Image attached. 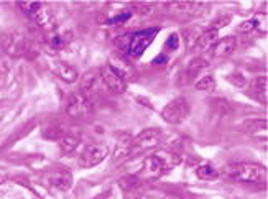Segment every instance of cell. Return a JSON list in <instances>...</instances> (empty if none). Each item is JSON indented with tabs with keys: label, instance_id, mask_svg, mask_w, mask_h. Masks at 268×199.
I'll list each match as a JSON object with an SVG mask.
<instances>
[{
	"label": "cell",
	"instance_id": "1",
	"mask_svg": "<svg viewBox=\"0 0 268 199\" xmlns=\"http://www.w3.org/2000/svg\"><path fill=\"white\" fill-rule=\"evenodd\" d=\"M179 162H181V158H179V155H176L174 152L160 150V152L150 155V157L145 160L143 167H141V170L138 171L136 178H138V181L156 180L165 175L166 171L178 167Z\"/></svg>",
	"mask_w": 268,
	"mask_h": 199
},
{
	"label": "cell",
	"instance_id": "2",
	"mask_svg": "<svg viewBox=\"0 0 268 199\" xmlns=\"http://www.w3.org/2000/svg\"><path fill=\"white\" fill-rule=\"evenodd\" d=\"M231 180L244 185H262L267 181V168L255 163H235L226 168Z\"/></svg>",
	"mask_w": 268,
	"mask_h": 199
},
{
	"label": "cell",
	"instance_id": "3",
	"mask_svg": "<svg viewBox=\"0 0 268 199\" xmlns=\"http://www.w3.org/2000/svg\"><path fill=\"white\" fill-rule=\"evenodd\" d=\"M158 33H160V26H151V28L130 31L127 49H125V56L129 59H138L141 54L145 53V49L153 43V40L156 38Z\"/></svg>",
	"mask_w": 268,
	"mask_h": 199
},
{
	"label": "cell",
	"instance_id": "4",
	"mask_svg": "<svg viewBox=\"0 0 268 199\" xmlns=\"http://www.w3.org/2000/svg\"><path fill=\"white\" fill-rule=\"evenodd\" d=\"M0 46L8 56L20 58L31 51V41L20 30H7L0 36Z\"/></svg>",
	"mask_w": 268,
	"mask_h": 199
},
{
	"label": "cell",
	"instance_id": "5",
	"mask_svg": "<svg viewBox=\"0 0 268 199\" xmlns=\"http://www.w3.org/2000/svg\"><path fill=\"white\" fill-rule=\"evenodd\" d=\"M163 140V130L161 129H146L140 135L132 138V157L138 155L150 148H155Z\"/></svg>",
	"mask_w": 268,
	"mask_h": 199
},
{
	"label": "cell",
	"instance_id": "6",
	"mask_svg": "<svg viewBox=\"0 0 268 199\" xmlns=\"http://www.w3.org/2000/svg\"><path fill=\"white\" fill-rule=\"evenodd\" d=\"M91 112H92V102L89 96H86V94L81 91H76L71 94L66 104V114L71 119L84 117V115Z\"/></svg>",
	"mask_w": 268,
	"mask_h": 199
},
{
	"label": "cell",
	"instance_id": "7",
	"mask_svg": "<svg viewBox=\"0 0 268 199\" xmlns=\"http://www.w3.org/2000/svg\"><path fill=\"white\" fill-rule=\"evenodd\" d=\"M189 115V104L184 97H176L171 102H168L165 109L161 110V117L168 124H181Z\"/></svg>",
	"mask_w": 268,
	"mask_h": 199
},
{
	"label": "cell",
	"instance_id": "8",
	"mask_svg": "<svg viewBox=\"0 0 268 199\" xmlns=\"http://www.w3.org/2000/svg\"><path fill=\"white\" fill-rule=\"evenodd\" d=\"M109 68H111L114 73H117L125 82H129V81H135L136 79V69L134 68V64H132V59H129L125 54L122 53H116V54H112L111 59H109Z\"/></svg>",
	"mask_w": 268,
	"mask_h": 199
},
{
	"label": "cell",
	"instance_id": "9",
	"mask_svg": "<svg viewBox=\"0 0 268 199\" xmlns=\"http://www.w3.org/2000/svg\"><path fill=\"white\" fill-rule=\"evenodd\" d=\"M109 155V148L102 143H94V145H89L83 152L79 158V167L83 168H91V167H96L99 165L104 158Z\"/></svg>",
	"mask_w": 268,
	"mask_h": 199
},
{
	"label": "cell",
	"instance_id": "10",
	"mask_svg": "<svg viewBox=\"0 0 268 199\" xmlns=\"http://www.w3.org/2000/svg\"><path fill=\"white\" fill-rule=\"evenodd\" d=\"M99 74H101L102 84L106 86L111 92L122 94V92H125V89H127V82H125L117 73H114V71L109 68L107 64L102 66V68L99 69Z\"/></svg>",
	"mask_w": 268,
	"mask_h": 199
},
{
	"label": "cell",
	"instance_id": "11",
	"mask_svg": "<svg viewBox=\"0 0 268 199\" xmlns=\"http://www.w3.org/2000/svg\"><path fill=\"white\" fill-rule=\"evenodd\" d=\"M165 8L171 15H202L207 5L199 2H171L166 3Z\"/></svg>",
	"mask_w": 268,
	"mask_h": 199
},
{
	"label": "cell",
	"instance_id": "12",
	"mask_svg": "<svg viewBox=\"0 0 268 199\" xmlns=\"http://www.w3.org/2000/svg\"><path fill=\"white\" fill-rule=\"evenodd\" d=\"M204 68H207V59L201 58V56L199 58H194L193 61L186 66V69L183 71V73L179 74L178 84L179 86H186V84H189V82H193Z\"/></svg>",
	"mask_w": 268,
	"mask_h": 199
},
{
	"label": "cell",
	"instance_id": "13",
	"mask_svg": "<svg viewBox=\"0 0 268 199\" xmlns=\"http://www.w3.org/2000/svg\"><path fill=\"white\" fill-rule=\"evenodd\" d=\"M33 21L36 23L38 28H41L43 31H46V33H53L54 30H56V26H58L56 16H54L53 10L48 8L46 5H43L40 12L35 15Z\"/></svg>",
	"mask_w": 268,
	"mask_h": 199
},
{
	"label": "cell",
	"instance_id": "14",
	"mask_svg": "<svg viewBox=\"0 0 268 199\" xmlns=\"http://www.w3.org/2000/svg\"><path fill=\"white\" fill-rule=\"evenodd\" d=\"M50 69L53 71L58 77H61L63 81L66 82H76L78 81V71H76L74 66H71L64 61H51Z\"/></svg>",
	"mask_w": 268,
	"mask_h": 199
},
{
	"label": "cell",
	"instance_id": "15",
	"mask_svg": "<svg viewBox=\"0 0 268 199\" xmlns=\"http://www.w3.org/2000/svg\"><path fill=\"white\" fill-rule=\"evenodd\" d=\"M237 48V40L235 36H226L217 40V43L212 46V56L214 58H227L235 51Z\"/></svg>",
	"mask_w": 268,
	"mask_h": 199
},
{
	"label": "cell",
	"instance_id": "16",
	"mask_svg": "<svg viewBox=\"0 0 268 199\" xmlns=\"http://www.w3.org/2000/svg\"><path fill=\"white\" fill-rule=\"evenodd\" d=\"M48 183L59 191H68L69 188L73 186V176H71L68 170L53 171V173L48 176Z\"/></svg>",
	"mask_w": 268,
	"mask_h": 199
},
{
	"label": "cell",
	"instance_id": "17",
	"mask_svg": "<svg viewBox=\"0 0 268 199\" xmlns=\"http://www.w3.org/2000/svg\"><path fill=\"white\" fill-rule=\"evenodd\" d=\"M101 74H99V69L97 71H89V73H86L83 76V79H81V84H79V91L84 92L86 96L91 97V94L94 92L97 87L101 84Z\"/></svg>",
	"mask_w": 268,
	"mask_h": 199
},
{
	"label": "cell",
	"instance_id": "18",
	"mask_svg": "<svg viewBox=\"0 0 268 199\" xmlns=\"http://www.w3.org/2000/svg\"><path fill=\"white\" fill-rule=\"evenodd\" d=\"M219 40V31L217 30H206L202 35H199L196 38L194 43V49L196 51H206V49H211L216 45Z\"/></svg>",
	"mask_w": 268,
	"mask_h": 199
},
{
	"label": "cell",
	"instance_id": "19",
	"mask_svg": "<svg viewBox=\"0 0 268 199\" xmlns=\"http://www.w3.org/2000/svg\"><path fill=\"white\" fill-rule=\"evenodd\" d=\"M129 157H132V138L125 135L122 138V142L117 143L112 160H114V163H122L124 160H127Z\"/></svg>",
	"mask_w": 268,
	"mask_h": 199
},
{
	"label": "cell",
	"instance_id": "20",
	"mask_svg": "<svg viewBox=\"0 0 268 199\" xmlns=\"http://www.w3.org/2000/svg\"><path fill=\"white\" fill-rule=\"evenodd\" d=\"M250 94L259 99L260 102L267 104V76H257L250 82Z\"/></svg>",
	"mask_w": 268,
	"mask_h": 199
},
{
	"label": "cell",
	"instance_id": "21",
	"mask_svg": "<svg viewBox=\"0 0 268 199\" xmlns=\"http://www.w3.org/2000/svg\"><path fill=\"white\" fill-rule=\"evenodd\" d=\"M244 129L247 134L252 137H267V120L265 119H255V120H249L245 122Z\"/></svg>",
	"mask_w": 268,
	"mask_h": 199
},
{
	"label": "cell",
	"instance_id": "22",
	"mask_svg": "<svg viewBox=\"0 0 268 199\" xmlns=\"http://www.w3.org/2000/svg\"><path fill=\"white\" fill-rule=\"evenodd\" d=\"M265 25H267V18H265V15H257L255 18H252V20H247V21H242L239 26V31L240 33H250V31H254L257 28H260L262 31H267L265 28Z\"/></svg>",
	"mask_w": 268,
	"mask_h": 199
},
{
	"label": "cell",
	"instance_id": "23",
	"mask_svg": "<svg viewBox=\"0 0 268 199\" xmlns=\"http://www.w3.org/2000/svg\"><path fill=\"white\" fill-rule=\"evenodd\" d=\"M71 38H73V35H71L69 31L68 33H50L46 38V43L53 49H63L69 45Z\"/></svg>",
	"mask_w": 268,
	"mask_h": 199
},
{
	"label": "cell",
	"instance_id": "24",
	"mask_svg": "<svg viewBox=\"0 0 268 199\" xmlns=\"http://www.w3.org/2000/svg\"><path fill=\"white\" fill-rule=\"evenodd\" d=\"M43 5H45V3H41V2H17V7L21 10V13L26 15L31 20L35 18V15L38 12H40Z\"/></svg>",
	"mask_w": 268,
	"mask_h": 199
},
{
	"label": "cell",
	"instance_id": "25",
	"mask_svg": "<svg viewBox=\"0 0 268 199\" xmlns=\"http://www.w3.org/2000/svg\"><path fill=\"white\" fill-rule=\"evenodd\" d=\"M79 145V140L73 135H63L59 138V148H61L63 153H71L74 152Z\"/></svg>",
	"mask_w": 268,
	"mask_h": 199
},
{
	"label": "cell",
	"instance_id": "26",
	"mask_svg": "<svg viewBox=\"0 0 268 199\" xmlns=\"http://www.w3.org/2000/svg\"><path fill=\"white\" fill-rule=\"evenodd\" d=\"M196 175H198V178L206 181H212L219 178V171L216 168H212L211 165H202V167L196 170Z\"/></svg>",
	"mask_w": 268,
	"mask_h": 199
},
{
	"label": "cell",
	"instance_id": "27",
	"mask_svg": "<svg viewBox=\"0 0 268 199\" xmlns=\"http://www.w3.org/2000/svg\"><path fill=\"white\" fill-rule=\"evenodd\" d=\"M196 89L204 91V92H212L216 89V79L212 76H204L196 82Z\"/></svg>",
	"mask_w": 268,
	"mask_h": 199
},
{
	"label": "cell",
	"instance_id": "28",
	"mask_svg": "<svg viewBox=\"0 0 268 199\" xmlns=\"http://www.w3.org/2000/svg\"><path fill=\"white\" fill-rule=\"evenodd\" d=\"M132 16H134V10H124V12L117 13L116 16H112V18H107L104 23H106V25H120V23L129 21Z\"/></svg>",
	"mask_w": 268,
	"mask_h": 199
},
{
	"label": "cell",
	"instance_id": "29",
	"mask_svg": "<svg viewBox=\"0 0 268 199\" xmlns=\"http://www.w3.org/2000/svg\"><path fill=\"white\" fill-rule=\"evenodd\" d=\"M231 18H232L231 15H226V16H219V18L214 21V23L211 25V30H217V31H219V28H222V26L229 25V21H231Z\"/></svg>",
	"mask_w": 268,
	"mask_h": 199
},
{
	"label": "cell",
	"instance_id": "30",
	"mask_svg": "<svg viewBox=\"0 0 268 199\" xmlns=\"http://www.w3.org/2000/svg\"><path fill=\"white\" fill-rule=\"evenodd\" d=\"M178 46H179V36L176 33H173L165 43V49H171V51H174V49H178Z\"/></svg>",
	"mask_w": 268,
	"mask_h": 199
},
{
	"label": "cell",
	"instance_id": "31",
	"mask_svg": "<svg viewBox=\"0 0 268 199\" xmlns=\"http://www.w3.org/2000/svg\"><path fill=\"white\" fill-rule=\"evenodd\" d=\"M229 81L232 82L234 86H237V87H244L245 86V79H244V76L242 74H237V73H234L229 76Z\"/></svg>",
	"mask_w": 268,
	"mask_h": 199
},
{
	"label": "cell",
	"instance_id": "32",
	"mask_svg": "<svg viewBox=\"0 0 268 199\" xmlns=\"http://www.w3.org/2000/svg\"><path fill=\"white\" fill-rule=\"evenodd\" d=\"M135 8L136 10H138V13L140 15H146V13H148L150 12V5H135Z\"/></svg>",
	"mask_w": 268,
	"mask_h": 199
},
{
	"label": "cell",
	"instance_id": "33",
	"mask_svg": "<svg viewBox=\"0 0 268 199\" xmlns=\"http://www.w3.org/2000/svg\"><path fill=\"white\" fill-rule=\"evenodd\" d=\"M168 61V58L165 56V54H160V56H158V58H155V59H153V64H165Z\"/></svg>",
	"mask_w": 268,
	"mask_h": 199
}]
</instances>
